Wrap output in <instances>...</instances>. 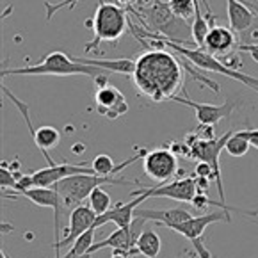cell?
I'll return each mask as SVG.
<instances>
[{"mask_svg": "<svg viewBox=\"0 0 258 258\" xmlns=\"http://www.w3.org/2000/svg\"><path fill=\"white\" fill-rule=\"evenodd\" d=\"M198 194V185L194 176H185V178H175L173 182L162 183V185L155 187H141V189L134 190L132 196H143L145 200L148 198H167V200H175V202L182 203H192L194 196Z\"/></svg>", "mask_w": 258, "mask_h": 258, "instance_id": "9", "label": "cell"}, {"mask_svg": "<svg viewBox=\"0 0 258 258\" xmlns=\"http://www.w3.org/2000/svg\"><path fill=\"white\" fill-rule=\"evenodd\" d=\"M107 73L105 70L96 68V66H88L79 62L77 59H72L61 50L50 52L45 55L38 64L25 66V68H2V77L9 75H57V77H68V75H86L96 79L98 75Z\"/></svg>", "mask_w": 258, "mask_h": 258, "instance_id": "5", "label": "cell"}, {"mask_svg": "<svg viewBox=\"0 0 258 258\" xmlns=\"http://www.w3.org/2000/svg\"><path fill=\"white\" fill-rule=\"evenodd\" d=\"M32 187H36V185H34V178H32V175H22V176L18 178V182H16L15 190H16V192H23V190L32 189Z\"/></svg>", "mask_w": 258, "mask_h": 258, "instance_id": "28", "label": "cell"}, {"mask_svg": "<svg viewBox=\"0 0 258 258\" xmlns=\"http://www.w3.org/2000/svg\"><path fill=\"white\" fill-rule=\"evenodd\" d=\"M96 110L107 119H118L123 114L128 112V103H126L123 93L118 88L107 84L105 88H98L95 95Z\"/></svg>", "mask_w": 258, "mask_h": 258, "instance_id": "16", "label": "cell"}, {"mask_svg": "<svg viewBox=\"0 0 258 258\" xmlns=\"http://www.w3.org/2000/svg\"><path fill=\"white\" fill-rule=\"evenodd\" d=\"M162 249V240L155 230H145L137 240V251L146 258H157Z\"/></svg>", "mask_w": 258, "mask_h": 258, "instance_id": "22", "label": "cell"}, {"mask_svg": "<svg viewBox=\"0 0 258 258\" xmlns=\"http://www.w3.org/2000/svg\"><path fill=\"white\" fill-rule=\"evenodd\" d=\"M88 203L96 216H102V214H105L107 210H110V196L105 189H102V187H96V189L93 190L91 196L88 198Z\"/></svg>", "mask_w": 258, "mask_h": 258, "instance_id": "25", "label": "cell"}, {"mask_svg": "<svg viewBox=\"0 0 258 258\" xmlns=\"http://www.w3.org/2000/svg\"><path fill=\"white\" fill-rule=\"evenodd\" d=\"M256 93H258V91H256Z\"/></svg>", "mask_w": 258, "mask_h": 258, "instance_id": "37", "label": "cell"}, {"mask_svg": "<svg viewBox=\"0 0 258 258\" xmlns=\"http://www.w3.org/2000/svg\"><path fill=\"white\" fill-rule=\"evenodd\" d=\"M134 217H143L145 221H155V223L164 224L166 228H173L180 223H185L190 217H194L190 212L183 209H166V210H155V209H136Z\"/></svg>", "mask_w": 258, "mask_h": 258, "instance_id": "18", "label": "cell"}, {"mask_svg": "<svg viewBox=\"0 0 258 258\" xmlns=\"http://www.w3.org/2000/svg\"><path fill=\"white\" fill-rule=\"evenodd\" d=\"M2 198H25L38 207H48L53 210V235H55V246L61 242V214H62V203L55 185L53 187H32L23 192H2Z\"/></svg>", "mask_w": 258, "mask_h": 258, "instance_id": "10", "label": "cell"}, {"mask_svg": "<svg viewBox=\"0 0 258 258\" xmlns=\"http://www.w3.org/2000/svg\"><path fill=\"white\" fill-rule=\"evenodd\" d=\"M86 25L93 29V39L84 46L86 53H89L100 50V45L103 43L118 41L126 34V31H130L128 11L119 4L98 0L95 15L86 22Z\"/></svg>", "mask_w": 258, "mask_h": 258, "instance_id": "2", "label": "cell"}, {"mask_svg": "<svg viewBox=\"0 0 258 258\" xmlns=\"http://www.w3.org/2000/svg\"><path fill=\"white\" fill-rule=\"evenodd\" d=\"M239 46H240L239 38H237V34L230 29V27L214 25L209 31V34H207L203 50L209 52L210 55L217 57V59L221 61V59H224V57L239 52Z\"/></svg>", "mask_w": 258, "mask_h": 258, "instance_id": "14", "label": "cell"}, {"mask_svg": "<svg viewBox=\"0 0 258 258\" xmlns=\"http://www.w3.org/2000/svg\"><path fill=\"white\" fill-rule=\"evenodd\" d=\"M190 205H192L196 210H205L207 207H219V209L228 210V212L235 210V209H232V207H228L226 203H223V202H212V200L207 196V192H198L196 196H194V200H192Z\"/></svg>", "mask_w": 258, "mask_h": 258, "instance_id": "26", "label": "cell"}, {"mask_svg": "<svg viewBox=\"0 0 258 258\" xmlns=\"http://www.w3.org/2000/svg\"><path fill=\"white\" fill-rule=\"evenodd\" d=\"M75 258H89V254H84V256H75Z\"/></svg>", "mask_w": 258, "mask_h": 258, "instance_id": "34", "label": "cell"}, {"mask_svg": "<svg viewBox=\"0 0 258 258\" xmlns=\"http://www.w3.org/2000/svg\"><path fill=\"white\" fill-rule=\"evenodd\" d=\"M143 202H146L143 196H137L134 198L132 202H126V203H118L116 207H110V210H107L105 214L96 217V223H95V230L107 223H114L118 228H126L132 224L134 221V214H136V209L141 205Z\"/></svg>", "mask_w": 258, "mask_h": 258, "instance_id": "17", "label": "cell"}, {"mask_svg": "<svg viewBox=\"0 0 258 258\" xmlns=\"http://www.w3.org/2000/svg\"><path fill=\"white\" fill-rule=\"evenodd\" d=\"M75 175H96L95 169L91 166H84V164H57V166H48L38 169L36 173H32V178H34L36 187H53L64 178Z\"/></svg>", "mask_w": 258, "mask_h": 258, "instance_id": "15", "label": "cell"}, {"mask_svg": "<svg viewBox=\"0 0 258 258\" xmlns=\"http://www.w3.org/2000/svg\"><path fill=\"white\" fill-rule=\"evenodd\" d=\"M95 228H91V230H88V232L84 233V235H80L79 239L73 242V246L70 247V251L66 253L64 258H75V256H84V254H89V249H91V246L95 242Z\"/></svg>", "mask_w": 258, "mask_h": 258, "instance_id": "24", "label": "cell"}, {"mask_svg": "<svg viewBox=\"0 0 258 258\" xmlns=\"http://www.w3.org/2000/svg\"><path fill=\"white\" fill-rule=\"evenodd\" d=\"M20 176H22V173H15L9 169L8 164L2 162V166H0V185H2V189H15Z\"/></svg>", "mask_w": 258, "mask_h": 258, "instance_id": "27", "label": "cell"}, {"mask_svg": "<svg viewBox=\"0 0 258 258\" xmlns=\"http://www.w3.org/2000/svg\"><path fill=\"white\" fill-rule=\"evenodd\" d=\"M110 258H128L126 256L125 253H123V251H116V249H112V256Z\"/></svg>", "mask_w": 258, "mask_h": 258, "instance_id": "32", "label": "cell"}, {"mask_svg": "<svg viewBox=\"0 0 258 258\" xmlns=\"http://www.w3.org/2000/svg\"><path fill=\"white\" fill-rule=\"evenodd\" d=\"M230 223L232 216L228 210H217V212H210V214H202V216H194L190 217L185 223H180L176 226L171 228V232H176L180 235H183L190 244H192L194 253L198 254V258H212V253L205 247L202 240V235L205 233V230L214 223Z\"/></svg>", "mask_w": 258, "mask_h": 258, "instance_id": "7", "label": "cell"}, {"mask_svg": "<svg viewBox=\"0 0 258 258\" xmlns=\"http://www.w3.org/2000/svg\"><path fill=\"white\" fill-rule=\"evenodd\" d=\"M247 132H249V143H251V146L258 150V128L247 130Z\"/></svg>", "mask_w": 258, "mask_h": 258, "instance_id": "31", "label": "cell"}, {"mask_svg": "<svg viewBox=\"0 0 258 258\" xmlns=\"http://www.w3.org/2000/svg\"><path fill=\"white\" fill-rule=\"evenodd\" d=\"M143 167L150 180L162 185L178 173V157L169 148H155L146 153Z\"/></svg>", "mask_w": 258, "mask_h": 258, "instance_id": "11", "label": "cell"}, {"mask_svg": "<svg viewBox=\"0 0 258 258\" xmlns=\"http://www.w3.org/2000/svg\"><path fill=\"white\" fill-rule=\"evenodd\" d=\"M256 2H258V0H256Z\"/></svg>", "mask_w": 258, "mask_h": 258, "instance_id": "36", "label": "cell"}, {"mask_svg": "<svg viewBox=\"0 0 258 258\" xmlns=\"http://www.w3.org/2000/svg\"><path fill=\"white\" fill-rule=\"evenodd\" d=\"M228 6V22H230V29L235 34H240L246 29H249L253 23L256 13H253V9L249 6L242 4L240 0H226Z\"/></svg>", "mask_w": 258, "mask_h": 258, "instance_id": "19", "label": "cell"}, {"mask_svg": "<svg viewBox=\"0 0 258 258\" xmlns=\"http://www.w3.org/2000/svg\"><path fill=\"white\" fill-rule=\"evenodd\" d=\"M2 258H11V256H9V254H8V253H6V251H4V249H2Z\"/></svg>", "mask_w": 258, "mask_h": 258, "instance_id": "33", "label": "cell"}, {"mask_svg": "<svg viewBox=\"0 0 258 258\" xmlns=\"http://www.w3.org/2000/svg\"><path fill=\"white\" fill-rule=\"evenodd\" d=\"M96 214L93 212V209L89 205H80L77 207L75 210H72V214L68 216L70 223H68V228L64 230V239H61V242L57 244L55 247V256H59V251H61V247L64 246H73V242H75L77 239H79L80 235H84V233L88 232V230H91V228H95V223H96Z\"/></svg>", "mask_w": 258, "mask_h": 258, "instance_id": "13", "label": "cell"}, {"mask_svg": "<svg viewBox=\"0 0 258 258\" xmlns=\"http://www.w3.org/2000/svg\"><path fill=\"white\" fill-rule=\"evenodd\" d=\"M233 130L223 134L221 137L216 139H198L194 145H190V155L189 159H196L200 162H207L214 169V182L217 183V192H219V202H226V196H224V187H223V178H221V164H219V155L221 152H224V146H226L228 139L232 137Z\"/></svg>", "mask_w": 258, "mask_h": 258, "instance_id": "8", "label": "cell"}, {"mask_svg": "<svg viewBox=\"0 0 258 258\" xmlns=\"http://www.w3.org/2000/svg\"><path fill=\"white\" fill-rule=\"evenodd\" d=\"M126 11H132L143 22L146 31L159 34L162 39L173 41L176 45H189L185 34H190V23L178 18L171 11L167 2L153 0L145 9H126Z\"/></svg>", "mask_w": 258, "mask_h": 258, "instance_id": "3", "label": "cell"}, {"mask_svg": "<svg viewBox=\"0 0 258 258\" xmlns=\"http://www.w3.org/2000/svg\"><path fill=\"white\" fill-rule=\"evenodd\" d=\"M194 132L198 134L200 139H205V141H210V139H216V134H214V126L212 125H198L194 128Z\"/></svg>", "mask_w": 258, "mask_h": 258, "instance_id": "29", "label": "cell"}, {"mask_svg": "<svg viewBox=\"0 0 258 258\" xmlns=\"http://www.w3.org/2000/svg\"><path fill=\"white\" fill-rule=\"evenodd\" d=\"M173 102L182 103V105L192 107L194 112H196V119L200 125H217L223 119H228L233 114V110L240 105L239 100H226L221 105H212V103H198L192 102L187 96H176L173 98Z\"/></svg>", "mask_w": 258, "mask_h": 258, "instance_id": "12", "label": "cell"}, {"mask_svg": "<svg viewBox=\"0 0 258 258\" xmlns=\"http://www.w3.org/2000/svg\"><path fill=\"white\" fill-rule=\"evenodd\" d=\"M103 185H141L137 180H125V178H114V176H100V175H75L64 178L57 183L55 189L59 192L62 203V214H72L77 207L88 200L96 187Z\"/></svg>", "mask_w": 258, "mask_h": 258, "instance_id": "4", "label": "cell"}, {"mask_svg": "<svg viewBox=\"0 0 258 258\" xmlns=\"http://www.w3.org/2000/svg\"><path fill=\"white\" fill-rule=\"evenodd\" d=\"M251 148L249 143V132L247 130H239V132H233L232 137L228 139L226 146H224V152L230 157H244Z\"/></svg>", "mask_w": 258, "mask_h": 258, "instance_id": "23", "label": "cell"}, {"mask_svg": "<svg viewBox=\"0 0 258 258\" xmlns=\"http://www.w3.org/2000/svg\"><path fill=\"white\" fill-rule=\"evenodd\" d=\"M77 61L88 66H96V68L105 70L107 73H119V75H128L132 79L134 70H136V59H114V61H102V59H82L75 57Z\"/></svg>", "mask_w": 258, "mask_h": 258, "instance_id": "21", "label": "cell"}, {"mask_svg": "<svg viewBox=\"0 0 258 258\" xmlns=\"http://www.w3.org/2000/svg\"><path fill=\"white\" fill-rule=\"evenodd\" d=\"M196 176H202L207 180H214V169L207 162H198L196 164Z\"/></svg>", "mask_w": 258, "mask_h": 258, "instance_id": "30", "label": "cell"}, {"mask_svg": "<svg viewBox=\"0 0 258 258\" xmlns=\"http://www.w3.org/2000/svg\"><path fill=\"white\" fill-rule=\"evenodd\" d=\"M254 46H256V48H258V43H254Z\"/></svg>", "mask_w": 258, "mask_h": 258, "instance_id": "35", "label": "cell"}, {"mask_svg": "<svg viewBox=\"0 0 258 258\" xmlns=\"http://www.w3.org/2000/svg\"><path fill=\"white\" fill-rule=\"evenodd\" d=\"M32 141H34V145L38 146V150L43 153V157L46 159L48 166H57L55 160L50 157L48 150L55 148L59 145V141H61V132L55 128V126H39L36 128L34 136H32Z\"/></svg>", "mask_w": 258, "mask_h": 258, "instance_id": "20", "label": "cell"}, {"mask_svg": "<svg viewBox=\"0 0 258 258\" xmlns=\"http://www.w3.org/2000/svg\"><path fill=\"white\" fill-rule=\"evenodd\" d=\"M159 39L164 43V48H166V50H173V52L178 53V55L189 59L192 64H196L198 68H202L203 72L221 73V75L228 77V79L239 80V82L246 84L247 88H251L253 91H258V79H256V77L246 75V73H242V72H237V70L228 68V66H224L223 62L217 59V57L210 55V53L205 52L203 48H190V46L176 45V43L167 41V39H162V38H159Z\"/></svg>", "mask_w": 258, "mask_h": 258, "instance_id": "6", "label": "cell"}, {"mask_svg": "<svg viewBox=\"0 0 258 258\" xmlns=\"http://www.w3.org/2000/svg\"><path fill=\"white\" fill-rule=\"evenodd\" d=\"M183 68L180 57L173 55L166 48H148L136 57V70L132 80L141 95L160 103L173 100L182 91L187 96L183 88Z\"/></svg>", "mask_w": 258, "mask_h": 258, "instance_id": "1", "label": "cell"}]
</instances>
